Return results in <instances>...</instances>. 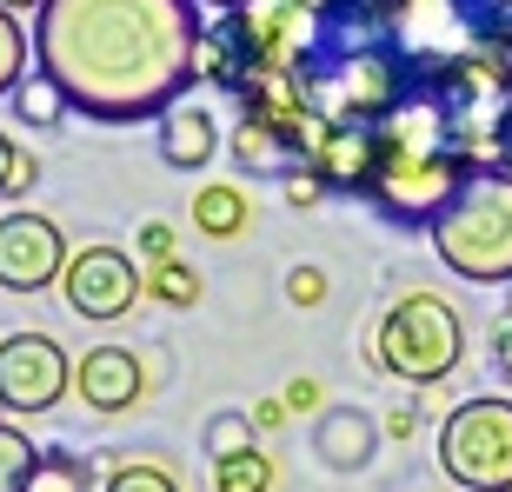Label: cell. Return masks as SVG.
Here are the masks:
<instances>
[{
  "label": "cell",
  "mask_w": 512,
  "mask_h": 492,
  "mask_svg": "<svg viewBox=\"0 0 512 492\" xmlns=\"http://www.w3.org/2000/svg\"><path fill=\"white\" fill-rule=\"evenodd\" d=\"M247 74H253L247 40L233 34V20H227V14H213V20H207V34H200V87H213L220 100H233L240 87H247Z\"/></svg>",
  "instance_id": "cell-15"
},
{
  "label": "cell",
  "mask_w": 512,
  "mask_h": 492,
  "mask_svg": "<svg viewBox=\"0 0 512 492\" xmlns=\"http://www.w3.org/2000/svg\"><path fill=\"white\" fill-rule=\"evenodd\" d=\"M160 260H180L173 220H147V227H140V266H160Z\"/></svg>",
  "instance_id": "cell-28"
},
{
  "label": "cell",
  "mask_w": 512,
  "mask_h": 492,
  "mask_svg": "<svg viewBox=\"0 0 512 492\" xmlns=\"http://www.w3.org/2000/svg\"><path fill=\"white\" fill-rule=\"evenodd\" d=\"M479 47H493L512 67V0H486V20H479Z\"/></svg>",
  "instance_id": "cell-25"
},
{
  "label": "cell",
  "mask_w": 512,
  "mask_h": 492,
  "mask_svg": "<svg viewBox=\"0 0 512 492\" xmlns=\"http://www.w3.org/2000/svg\"><path fill=\"white\" fill-rule=\"evenodd\" d=\"M486 360H493V373L512 386V313H499L493 320V340H486Z\"/></svg>",
  "instance_id": "cell-30"
},
{
  "label": "cell",
  "mask_w": 512,
  "mask_h": 492,
  "mask_svg": "<svg viewBox=\"0 0 512 492\" xmlns=\"http://www.w3.org/2000/svg\"><path fill=\"white\" fill-rule=\"evenodd\" d=\"M326 293H333V280H326L320 266H293L286 273V300L293 306H326Z\"/></svg>",
  "instance_id": "cell-29"
},
{
  "label": "cell",
  "mask_w": 512,
  "mask_h": 492,
  "mask_svg": "<svg viewBox=\"0 0 512 492\" xmlns=\"http://www.w3.org/2000/svg\"><path fill=\"white\" fill-rule=\"evenodd\" d=\"M293 426V413H286V399L273 393V399H253V433L260 439H273V433H286Z\"/></svg>",
  "instance_id": "cell-31"
},
{
  "label": "cell",
  "mask_w": 512,
  "mask_h": 492,
  "mask_svg": "<svg viewBox=\"0 0 512 492\" xmlns=\"http://www.w3.org/2000/svg\"><path fill=\"white\" fill-rule=\"evenodd\" d=\"M433 253L473 286H512V173L473 167L433 220Z\"/></svg>",
  "instance_id": "cell-4"
},
{
  "label": "cell",
  "mask_w": 512,
  "mask_h": 492,
  "mask_svg": "<svg viewBox=\"0 0 512 492\" xmlns=\"http://www.w3.org/2000/svg\"><path fill=\"white\" fill-rule=\"evenodd\" d=\"M439 473L459 492H512V399L473 393L439 419Z\"/></svg>",
  "instance_id": "cell-6"
},
{
  "label": "cell",
  "mask_w": 512,
  "mask_h": 492,
  "mask_svg": "<svg viewBox=\"0 0 512 492\" xmlns=\"http://www.w3.org/2000/svg\"><path fill=\"white\" fill-rule=\"evenodd\" d=\"M280 399H286V413H293V419H313V413L326 406V386H320L313 373H293V379L280 386Z\"/></svg>",
  "instance_id": "cell-27"
},
{
  "label": "cell",
  "mask_w": 512,
  "mask_h": 492,
  "mask_svg": "<svg viewBox=\"0 0 512 492\" xmlns=\"http://www.w3.org/2000/svg\"><path fill=\"white\" fill-rule=\"evenodd\" d=\"M280 193H286V207H293V213H313L320 200H333V187H326L313 167H300L293 180H280Z\"/></svg>",
  "instance_id": "cell-26"
},
{
  "label": "cell",
  "mask_w": 512,
  "mask_h": 492,
  "mask_svg": "<svg viewBox=\"0 0 512 492\" xmlns=\"http://www.w3.org/2000/svg\"><path fill=\"white\" fill-rule=\"evenodd\" d=\"M506 313H512V306H506Z\"/></svg>",
  "instance_id": "cell-38"
},
{
  "label": "cell",
  "mask_w": 512,
  "mask_h": 492,
  "mask_svg": "<svg viewBox=\"0 0 512 492\" xmlns=\"http://www.w3.org/2000/svg\"><path fill=\"white\" fill-rule=\"evenodd\" d=\"M7 100H14L20 127H34V133H54V127H67V114H74V107H67V94H60V87H54L47 74H40V67H34L27 80H20V87H14Z\"/></svg>",
  "instance_id": "cell-19"
},
{
  "label": "cell",
  "mask_w": 512,
  "mask_h": 492,
  "mask_svg": "<svg viewBox=\"0 0 512 492\" xmlns=\"http://www.w3.org/2000/svg\"><path fill=\"white\" fill-rule=\"evenodd\" d=\"M27 492H100V466L87 453H74V446H40V466Z\"/></svg>",
  "instance_id": "cell-18"
},
{
  "label": "cell",
  "mask_w": 512,
  "mask_h": 492,
  "mask_svg": "<svg viewBox=\"0 0 512 492\" xmlns=\"http://www.w3.org/2000/svg\"><path fill=\"white\" fill-rule=\"evenodd\" d=\"M413 94L433 100L439 127H446V140H453V153L466 167H499V140H506V127H512V67L493 47L459 54L453 67H439Z\"/></svg>",
  "instance_id": "cell-5"
},
{
  "label": "cell",
  "mask_w": 512,
  "mask_h": 492,
  "mask_svg": "<svg viewBox=\"0 0 512 492\" xmlns=\"http://www.w3.org/2000/svg\"><path fill=\"white\" fill-rule=\"evenodd\" d=\"M466 173L473 167L453 153V140H446V127H439V114H433V100L406 94V107L380 120V160H373V180H366L360 200L380 213L386 227L433 233L439 207L459 193Z\"/></svg>",
  "instance_id": "cell-2"
},
{
  "label": "cell",
  "mask_w": 512,
  "mask_h": 492,
  "mask_svg": "<svg viewBox=\"0 0 512 492\" xmlns=\"http://www.w3.org/2000/svg\"><path fill=\"white\" fill-rule=\"evenodd\" d=\"M0 7H7V14H40L47 0H0Z\"/></svg>",
  "instance_id": "cell-35"
},
{
  "label": "cell",
  "mask_w": 512,
  "mask_h": 492,
  "mask_svg": "<svg viewBox=\"0 0 512 492\" xmlns=\"http://www.w3.org/2000/svg\"><path fill=\"white\" fill-rule=\"evenodd\" d=\"M373 160H380V127H366V120H313L306 167L320 173L333 193H353L360 200L366 180H373Z\"/></svg>",
  "instance_id": "cell-11"
},
{
  "label": "cell",
  "mask_w": 512,
  "mask_h": 492,
  "mask_svg": "<svg viewBox=\"0 0 512 492\" xmlns=\"http://www.w3.org/2000/svg\"><path fill=\"white\" fill-rule=\"evenodd\" d=\"M306 439H313V459H320L326 473L353 479V473H366V466H373L386 426L366 413V406H320V413H313V426H306Z\"/></svg>",
  "instance_id": "cell-13"
},
{
  "label": "cell",
  "mask_w": 512,
  "mask_h": 492,
  "mask_svg": "<svg viewBox=\"0 0 512 492\" xmlns=\"http://www.w3.org/2000/svg\"><path fill=\"white\" fill-rule=\"evenodd\" d=\"M34 466H40V446L27 439V426L0 413V492H27L34 486Z\"/></svg>",
  "instance_id": "cell-22"
},
{
  "label": "cell",
  "mask_w": 512,
  "mask_h": 492,
  "mask_svg": "<svg viewBox=\"0 0 512 492\" xmlns=\"http://www.w3.org/2000/svg\"><path fill=\"white\" fill-rule=\"evenodd\" d=\"M499 173H512V127H506V140H499Z\"/></svg>",
  "instance_id": "cell-36"
},
{
  "label": "cell",
  "mask_w": 512,
  "mask_h": 492,
  "mask_svg": "<svg viewBox=\"0 0 512 492\" xmlns=\"http://www.w3.org/2000/svg\"><path fill=\"white\" fill-rule=\"evenodd\" d=\"M200 446H207V459H233V453H247V446H260V433H253V413H240V406H220V413L200 426Z\"/></svg>",
  "instance_id": "cell-23"
},
{
  "label": "cell",
  "mask_w": 512,
  "mask_h": 492,
  "mask_svg": "<svg viewBox=\"0 0 512 492\" xmlns=\"http://www.w3.org/2000/svg\"><path fill=\"white\" fill-rule=\"evenodd\" d=\"M67 260H74V246L54 213H0V293H47L60 286Z\"/></svg>",
  "instance_id": "cell-9"
},
{
  "label": "cell",
  "mask_w": 512,
  "mask_h": 492,
  "mask_svg": "<svg viewBox=\"0 0 512 492\" xmlns=\"http://www.w3.org/2000/svg\"><path fill=\"white\" fill-rule=\"evenodd\" d=\"M60 300L74 306V320L114 326V320H127L133 306L147 300V266H140V253H127V246L94 240V246H80L74 260H67V273H60Z\"/></svg>",
  "instance_id": "cell-8"
},
{
  "label": "cell",
  "mask_w": 512,
  "mask_h": 492,
  "mask_svg": "<svg viewBox=\"0 0 512 492\" xmlns=\"http://www.w3.org/2000/svg\"><path fill=\"white\" fill-rule=\"evenodd\" d=\"M74 393H80L87 413L120 419L153 393V379H147V360H140L133 346H87L74 360Z\"/></svg>",
  "instance_id": "cell-10"
},
{
  "label": "cell",
  "mask_w": 512,
  "mask_h": 492,
  "mask_svg": "<svg viewBox=\"0 0 512 492\" xmlns=\"http://www.w3.org/2000/svg\"><path fill=\"white\" fill-rule=\"evenodd\" d=\"M74 393V353L54 333H7L0 340V413L7 419H40Z\"/></svg>",
  "instance_id": "cell-7"
},
{
  "label": "cell",
  "mask_w": 512,
  "mask_h": 492,
  "mask_svg": "<svg viewBox=\"0 0 512 492\" xmlns=\"http://www.w3.org/2000/svg\"><path fill=\"white\" fill-rule=\"evenodd\" d=\"M34 187H40V153H34V147H20V160H14V180H7V200H27Z\"/></svg>",
  "instance_id": "cell-32"
},
{
  "label": "cell",
  "mask_w": 512,
  "mask_h": 492,
  "mask_svg": "<svg viewBox=\"0 0 512 492\" xmlns=\"http://www.w3.org/2000/svg\"><path fill=\"white\" fill-rule=\"evenodd\" d=\"M14 160H20V140L0 127V200H7V180H14Z\"/></svg>",
  "instance_id": "cell-34"
},
{
  "label": "cell",
  "mask_w": 512,
  "mask_h": 492,
  "mask_svg": "<svg viewBox=\"0 0 512 492\" xmlns=\"http://www.w3.org/2000/svg\"><path fill=\"white\" fill-rule=\"evenodd\" d=\"M306 140H313V127H286V120L240 114L233 133H227V153H233V167L253 173V180H293V173L306 167Z\"/></svg>",
  "instance_id": "cell-12"
},
{
  "label": "cell",
  "mask_w": 512,
  "mask_h": 492,
  "mask_svg": "<svg viewBox=\"0 0 512 492\" xmlns=\"http://www.w3.org/2000/svg\"><path fill=\"white\" fill-rule=\"evenodd\" d=\"M380 426H386V439H399V446H406V439L419 433V399H399V406L380 419Z\"/></svg>",
  "instance_id": "cell-33"
},
{
  "label": "cell",
  "mask_w": 512,
  "mask_h": 492,
  "mask_svg": "<svg viewBox=\"0 0 512 492\" xmlns=\"http://www.w3.org/2000/svg\"><path fill=\"white\" fill-rule=\"evenodd\" d=\"M27 60H34V47H27V27H20V14H7V7H0V100H7L20 80H27Z\"/></svg>",
  "instance_id": "cell-24"
},
{
  "label": "cell",
  "mask_w": 512,
  "mask_h": 492,
  "mask_svg": "<svg viewBox=\"0 0 512 492\" xmlns=\"http://www.w3.org/2000/svg\"><path fill=\"white\" fill-rule=\"evenodd\" d=\"M366 353H373V366H380L386 379L426 393V386H446V379L459 373V360H466V320H459V306L446 300V293L406 286V293L386 300L380 320H373Z\"/></svg>",
  "instance_id": "cell-3"
},
{
  "label": "cell",
  "mask_w": 512,
  "mask_h": 492,
  "mask_svg": "<svg viewBox=\"0 0 512 492\" xmlns=\"http://www.w3.org/2000/svg\"><path fill=\"white\" fill-rule=\"evenodd\" d=\"M200 0H47L34 14V67L100 127L160 120L200 87Z\"/></svg>",
  "instance_id": "cell-1"
},
{
  "label": "cell",
  "mask_w": 512,
  "mask_h": 492,
  "mask_svg": "<svg viewBox=\"0 0 512 492\" xmlns=\"http://www.w3.org/2000/svg\"><path fill=\"white\" fill-rule=\"evenodd\" d=\"M153 160H167L173 173H207L220 160V120L200 100H173L153 120Z\"/></svg>",
  "instance_id": "cell-14"
},
{
  "label": "cell",
  "mask_w": 512,
  "mask_h": 492,
  "mask_svg": "<svg viewBox=\"0 0 512 492\" xmlns=\"http://www.w3.org/2000/svg\"><path fill=\"white\" fill-rule=\"evenodd\" d=\"M100 492H187V479L160 453H114L100 466Z\"/></svg>",
  "instance_id": "cell-17"
},
{
  "label": "cell",
  "mask_w": 512,
  "mask_h": 492,
  "mask_svg": "<svg viewBox=\"0 0 512 492\" xmlns=\"http://www.w3.org/2000/svg\"><path fill=\"white\" fill-rule=\"evenodd\" d=\"M280 486V466L266 446H247L233 459H213V492H273Z\"/></svg>",
  "instance_id": "cell-20"
},
{
  "label": "cell",
  "mask_w": 512,
  "mask_h": 492,
  "mask_svg": "<svg viewBox=\"0 0 512 492\" xmlns=\"http://www.w3.org/2000/svg\"><path fill=\"white\" fill-rule=\"evenodd\" d=\"M147 300L167 306V313L200 306V273H193V260H160V266H147Z\"/></svg>",
  "instance_id": "cell-21"
},
{
  "label": "cell",
  "mask_w": 512,
  "mask_h": 492,
  "mask_svg": "<svg viewBox=\"0 0 512 492\" xmlns=\"http://www.w3.org/2000/svg\"><path fill=\"white\" fill-rule=\"evenodd\" d=\"M187 213H193V233H207V240H240L253 227V200L233 180H207V187L193 193Z\"/></svg>",
  "instance_id": "cell-16"
},
{
  "label": "cell",
  "mask_w": 512,
  "mask_h": 492,
  "mask_svg": "<svg viewBox=\"0 0 512 492\" xmlns=\"http://www.w3.org/2000/svg\"><path fill=\"white\" fill-rule=\"evenodd\" d=\"M200 7H213V14H227V7H240V0H200Z\"/></svg>",
  "instance_id": "cell-37"
}]
</instances>
